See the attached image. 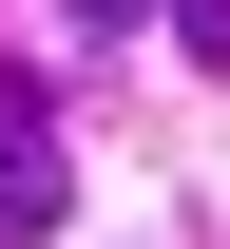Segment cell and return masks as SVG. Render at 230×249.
<instances>
[{
  "instance_id": "3",
  "label": "cell",
  "mask_w": 230,
  "mask_h": 249,
  "mask_svg": "<svg viewBox=\"0 0 230 249\" xmlns=\"http://www.w3.org/2000/svg\"><path fill=\"white\" fill-rule=\"evenodd\" d=\"M77 19H96V38H115V19H134V0H77Z\"/></svg>"
},
{
  "instance_id": "2",
  "label": "cell",
  "mask_w": 230,
  "mask_h": 249,
  "mask_svg": "<svg viewBox=\"0 0 230 249\" xmlns=\"http://www.w3.org/2000/svg\"><path fill=\"white\" fill-rule=\"evenodd\" d=\"M173 38H192V58H211V77H230V0H173Z\"/></svg>"
},
{
  "instance_id": "1",
  "label": "cell",
  "mask_w": 230,
  "mask_h": 249,
  "mask_svg": "<svg viewBox=\"0 0 230 249\" xmlns=\"http://www.w3.org/2000/svg\"><path fill=\"white\" fill-rule=\"evenodd\" d=\"M58 192H77V173H58V134H38V96L0 77V249H19V230H58Z\"/></svg>"
}]
</instances>
